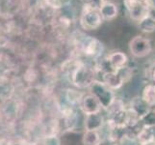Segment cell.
Here are the masks:
<instances>
[{
    "label": "cell",
    "mask_w": 155,
    "mask_h": 145,
    "mask_svg": "<svg viewBox=\"0 0 155 145\" xmlns=\"http://www.w3.org/2000/svg\"><path fill=\"white\" fill-rule=\"evenodd\" d=\"M79 48L86 56L97 58L101 56L104 50L103 44L97 39L91 36H84L79 41Z\"/></svg>",
    "instance_id": "4"
},
{
    "label": "cell",
    "mask_w": 155,
    "mask_h": 145,
    "mask_svg": "<svg viewBox=\"0 0 155 145\" xmlns=\"http://www.w3.org/2000/svg\"><path fill=\"white\" fill-rule=\"evenodd\" d=\"M80 107H81L82 111L86 115L98 113V112L101 111V109H102L98 100L91 93L83 96L81 103H80Z\"/></svg>",
    "instance_id": "8"
},
{
    "label": "cell",
    "mask_w": 155,
    "mask_h": 145,
    "mask_svg": "<svg viewBox=\"0 0 155 145\" xmlns=\"http://www.w3.org/2000/svg\"><path fill=\"white\" fill-rule=\"evenodd\" d=\"M137 138L140 145H151L155 141V127L154 128L143 127L139 131Z\"/></svg>",
    "instance_id": "11"
},
{
    "label": "cell",
    "mask_w": 155,
    "mask_h": 145,
    "mask_svg": "<svg viewBox=\"0 0 155 145\" xmlns=\"http://www.w3.org/2000/svg\"><path fill=\"white\" fill-rule=\"evenodd\" d=\"M101 145H116L115 143H108V144H101Z\"/></svg>",
    "instance_id": "25"
},
{
    "label": "cell",
    "mask_w": 155,
    "mask_h": 145,
    "mask_svg": "<svg viewBox=\"0 0 155 145\" xmlns=\"http://www.w3.org/2000/svg\"><path fill=\"white\" fill-rule=\"evenodd\" d=\"M90 93L93 94L98 100L102 109H108L116 101L114 90H112L103 81H99V80H95L91 85Z\"/></svg>",
    "instance_id": "2"
},
{
    "label": "cell",
    "mask_w": 155,
    "mask_h": 145,
    "mask_svg": "<svg viewBox=\"0 0 155 145\" xmlns=\"http://www.w3.org/2000/svg\"><path fill=\"white\" fill-rule=\"evenodd\" d=\"M132 76L128 67H124L117 71H111L102 74V81L109 86L112 90L120 88L125 81H127Z\"/></svg>",
    "instance_id": "3"
},
{
    "label": "cell",
    "mask_w": 155,
    "mask_h": 145,
    "mask_svg": "<svg viewBox=\"0 0 155 145\" xmlns=\"http://www.w3.org/2000/svg\"><path fill=\"white\" fill-rule=\"evenodd\" d=\"M102 18L98 11H94L84 5L81 16H80V24L85 30L97 29L102 23Z\"/></svg>",
    "instance_id": "5"
},
{
    "label": "cell",
    "mask_w": 155,
    "mask_h": 145,
    "mask_svg": "<svg viewBox=\"0 0 155 145\" xmlns=\"http://www.w3.org/2000/svg\"><path fill=\"white\" fill-rule=\"evenodd\" d=\"M129 50L133 56L145 57L152 50L151 42L143 36H136L129 43Z\"/></svg>",
    "instance_id": "7"
},
{
    "label": "cell",
    "mask_w": 155,
    "mask_h": 145,
    "mask_svg": "<svg viewBox=\"0 0 155 145\" xmlns=\"http://www.w3.org/2000/svg\"><path fill=\"white\" fill-rule=\"evenodd\" d=\"M124 3L130 18L139 22L141 19L147 17V10L152 2H142L139 0H124Z\"/></svg>",
    "instance_id": "6"
},
{
    "label": "cell",
    "mask_w": 155,
    "mask_h": 145,
    "mask_svg": "<svg viewBox=\"0 0 155 145\" xmlns=\"http://www.w3.org/2000/svg\"><path fill=\"white\" fill-rule=\"evenodd\" d=\"M106 59H107V61H108L109 65L114 71H117V70H120L125 67L127 60H128L127 55L121 51L111 52L110 54H108V56L106 57Z\"/></svg>",
    "instance_id": "10"
},
{
    "label": "cell",
    "mask_w": 155,
    "mask_h": 145,
    "mask_svg": "<svg viewBox=\"0 0 155 145\" xmlns=\"http://www.w3.org/2000/svg\"><path fill=\"white\" fill-rule=\"evenodd\" d=\"M105 3V0H87V2L85 3V5L92 10L94 11H100L101 7L103 6Z\"/></svg>",
    "instance_id": "21"
},
{
    "label": "cell",
    "mask_w": 155,
    "mask_h": 145,
    "mask_svg": "<svg viewBox=\"0 0 155 145\" xmlns=\"http://www.w3.org/2000/svg\"><path fill=\"white\" fill-rule=\"evenodd\" d=\"M47 5L54 9H61L71 2V0H45Z\"/></svg>",
    "instance_id": "20"
},
{
    "label": "cell",
    "mask_w": 155,
    "mask_h": 145,
    "mask_svg": "<svg viewBox=\"0 0 155 145\" xmlns=\"http://www.w3.org/2000/svg\"><path fill=\"white\" fill-rule=\"evenodd\" d=\"M149 78L152 80L153 84H155V63L149 68Z\"/></svg>",
    "instance_id": "23"
},
{
    "label": "cell",
    "mask_w": 155,
    "mask_h": 145,
    "mask_svg": "<svg viewBox=\"0 0 155 145\" xmlns=\"http://www.w3.org/2000/svg\"><path fill=\"white\" fill-rule=\"evenodd\" d=\"M139 1H142V2H149V1H151V0H139Z\"/></svg>",
    "instance_id": "24"
},
{
    "label": "cell",
    "mask_w": 155,
    "mask_h": 145,
    "mask_svg": "<svg viewBox=\"0 0 155 145\" xmlns=\"http://www.w3.org/2000/svg\"><path fill=\"white\" fill-rule=\"evenodd\" d=\"M84 145H101V139L99 131H86L83 136Z\"/></svg>",
    "instance_id": "14"
},
{
    "label": "cell",
    "mask_w": 155,
    "mask_h": 145,
    "mask_svg": "<svg viewBox=\"0 0 155 145\" xmlns=\"http://www.w3.org/2000/svg\"><path fill=\"white\" fill-rule=\"evenodd\" d=\"M100 16L102 19L105 20H111L114 19L119 13V10H117V6L112 1H105L104 5L101 7L100 11Z\"/></svg>",
    "instance_id": "12"
},
{
    "label": "cell",
    "mask_w": 155,
    "mask_h": 145,
    "mask_svg": "<svg viewBox=\"0 0 155 145\" xmlns=\"http://www.w3.org/2000/svg\"><path fill=\"white\" fill-rule=\"evenodd\" d=\"M134 113H136V115L140 118L146 115L147 112L150 110V106L147 105L143 100L142 99V97H137L134 100L131 102V109H130Z\"/></svg>",
    "instance_id": "13"
},
{
    "label": "cell",
    "mask_w": 155,
    "mask_h": 145,
    "mask_svg": "<svg viewBox=\"0 0 155 145\" xmlns=\"http://www.w3.org/2000/svg\"><path fill=\"white\" fill-rule=\"evenodd\" d=\"M95 69L83 62H78L71 71V81L77 88H90L95 80Z\"/></svg>",
    "instance_id": "1"
},
{
    "label": "cell",
    "mask_w": 155,
    "mask_h": 145,
    "mask_svg": "<svg viewBox=\"0 0 155 145\" xmlns=\"http://www.w3.org/2000/svg\"><path fill=\"white\" fill-rule=\"evenodd\" d=\"M35 145H61V139L55 135L45 136L41 137Z\"/></svg>",
    "instance_id": "17"
},
{
    "label": "cell",
    "mask_w": 155,
    "mask_h": 145,
    "mask_svg": "<svg viewBox=\"0 0 155 145\" xmlns=\"http://www.w3.org/2000/svg\"><path fill=\"white\" fill-rule=\"evenodd\" d=\"M82 98H83V96L80 94L78 91L73 90V89H68L67 100L68 101V103H71V105L80 104L82 101Z\"/></svg>",
    "instance_id": "19"
},
{
    "label": "cell",
    "mask_w": 155,
    "mask_h": 145,
    "mask_svg": "<svg viewBox=\"0 0 155 145\" xmlns=\"http://www.w3.org/2000/svg\"><path fill=\"white\" fill-rule=\"evenodd\" d=\"M104 117L103 115L98 112V113L88 114L86 115L84 122L85 130L86 131H99L104 125Z\"/></svg>",
    "instance_id": "9"
},
{
    "label": "cell",
    "mask_w": 155,
    "mask_h": 145,
    "mask_svg": "<svg viewBox=\"0 0 155 145\" xmlns=\"http://www.w3.org/2000/svg\"><path fill=\"white\" fill-rule=\"evenodd\" d=\"M142 99L150 107L155 105V84H147L143 88Z\"/></svg>",
    "instance_id": "15"
},
{
    "label": "cell",
    "mask_w": 155,
    "mask_h": 145,
    "mask_svg": "<svg viewBox=\"0 0 155 145\" xmlns=\"http://www.w3.org/2000/svg\"><path fill=\"white\" fill-rule=\"evenodd\" d=\"M140 122L143 123V127L147 128H154L155 127V109L149 110L146 115H143L141 119Z\"/></svg>",
    "instance_id": "18"
},
{
    "label": "cell",
    "mask_w": 155,
    "mask_h": 145,
    "mask_svg": "<svg viewBox=\"0 0 155 145\" xmlns=\"http://www.w3.org/2000/svg\"><path fill=\"white\" fill-rule=\"evenodd\" d=\"M138 26L143 33H152L155 31V20L147 16L139 21Z\"/></svg>",
    "instance_id": "16"
},
{
    "label": "cell",
    "mask_w": 155,
    "mask_h": 145,
    "mask_svg": "<svg viewBox=\"0 0 155 145\" xmlns=\"http://www.w3.org/2000/svg\"><path fill=\"white\" fill-rule=\"evenodd\" d=\"M147 16L155 20V5H153V3H151L150 6H149V8L147 10Z\"/></svg>",
    "instance_id": "22"
}]
</instances>
